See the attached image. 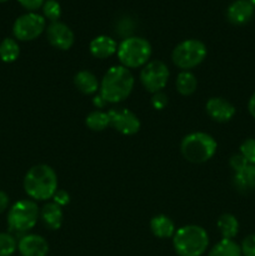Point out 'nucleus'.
<instances>
[{"mask_svg": "<svg viewBox=\"0 0 255 256\" xmlns=\"http://www.w3.org/2000/svg\"><path fill=\"white\" fill-rule=\"evenodd\" d=\"M134 76L128 68L115 65L108 69L100 82L99 94L110 104L124 102L134 89Z\"/></svg>", "mask_w": 255, "mask_h": 256, "instance_id": "obj_1", "label": "nucleus"}, {"mask_svg": "<svg viewBox=\"0 0 255 256\" xmlns=\"http://www.w3.org/2000/svg\"><path fill=\"white\" fill-rule=\"evenodd\" d=\"M24 190L32 200L36 202L52 199L58 190L56 172L49 165H34L25 174Z\"/></svg>", "mask_w": 255, "mask_h": 256, "instance_id": "obj_2", "label": "nucleus"}, {"mask_svg": "<svg viewBox=\"0 0 255 256\" xmlns=\"http://www.w3.org/2000/svg\"><path fill=\"white\" fill-rule=\"evenodd\" d=\"M172 246L179 256H202L209 246V235L199 225H185L175 232Z\"/></svg>", "mask_w": 255, "mask_h": 256, "instance_id": "obj_3", "label": "nucleus"}, {"mask_svg": "<svg viewBox=\"0 0 255 256\" xmlns=\"http://www.w3.org/2000/svg\"><path fill=\"white\" fill-rule=\"evenodd\" d=\"M218 149L214 138L208 132H195L184 136L180 144L182 154L192 164H202L212 159Z\"/></svg>", "mask_w": 255, "mask_h": 256, "instance_id": "obj_4", "label": "nucleus"}, {"mask_svg": "<svg viewBox=\"0 0 255 256\" xmlns=\"http://www.w3.org/2000/svg\"><path fill=\"white\" fill-rule=\"evenodd\" d=\"M152 45L140 36H128L118 45V59L128 69L144 66L152 56Z\"/></svg>", "mask_w": 255, "mask_h": 256, "instance_id": "obj_5", "label": "nucleus"}, {"mask_svg": "<svg viewBox=\"0 0 255 256\" xmlns=\"http://www.w3.org/2000/svg\"><path fill=\"white\" fill-rule=\"evenodd\" d=\"M39 208L32 200H19L8 212V226L16 234H25L36 225L39 219Z\"/></svg>", "mask_w": 255, "mask_h": 256, "instance_id": "obj_6", "label": "nucleus"}, {"mask_svg": "<svg viewBox=\"0 0 255 256\" xmlns=\"http://www.w3.org/2000/svg\"><path fill=\"white\" fill-rule=\"evenodd\" d=\"M208 49L204 42L198 39H188L174 48L172 59L175 66L189 72L190 69L202 64Z\"/></svg>", "mask_w": 255, "mask_h": 256, "instance_id": "obj_7", "label": "nucleus"}, {"mask_svg": "<svg viewBox=\"0 0 255 256\" xmlns=\"http://www.w3.org/2000/svg\"><path fill=\"white\" fill-rule=\"evenodd\" d=\"M46 30V20L42 15L29 12L18 18L12 25V34L20 42H32Z\"/></svg>", "mask_w": 255, "mask_h": 256, "instance_id": "obj_8", "label": "nucleus"}, {"mask_svg": "<svg viewBox=\"0 0 255 256\" xmlns=\"http://www.w3.org/2000/svg\"><path fill=\"white\" fill-rule=\"evenodd\" d=\"M169 69L162 60H152L140 72V82L145 90L152 94L162 92L169 82Z\"/></svg>", "mask_w": 255, "mask_h": 256, "instance_id": "obj_9", "label": "nucleus"}, {"mask_svg": "<svg viewBox=\"0 0 255 256\" xmlns=\"http://www.w3.org/2000/svg\"><path fill=\"white\" fill-rule=\"evenodd\" d=\"M110 126L122 135H135L140 130V120L129 109H112L108 112Z\"/></svg>", "mask_w": 255, "mask_h": 256, "instance_id": "obj_10", "label": "nucleus"}, {"mask_svg": "<svg viewBox=\"0 0 255 256\" xmlns=\"http://www.w3.org/2000/svg\"><path fill=\"white\" fill-rule=\"evenodd\" d=\"M48 42L55 48L65 52L74 45L75 36L72 30L62 22H50L46 28Z\"/></svg>", "mask_w": 255, "mask_h": 256, "instance_id": "obj_11", "label": "nucleus"}, {"mask_svg": "<svg viewBox=\"0 0 255 256\" xmlns=\"http://www.w3.org/2000/svg\"><path fill=\"white\" fill-rule=\"evenodd\" d=\"M208 115L212 118L214 122H228L235 116V106L224 98L215 96L210 98L205 104Z\"/></svg>", "mask_w": 255, "mask_h": 256, "instance_id": "obj_12", "label": "nucleus"}, {"mask_svg": "<svg viewBox=\"0 0 255 256\" xmlns=\"http://www.w3.org/2000/svg\"><path fill=\"white\" fill-rule=\"evenodd\" d=\"M18 250L22 256H46L49 244L42 235L26 234L18 242Z\"/></svg>", "mask_w": 255, "mask_h": 256, "instance_id": "obj_13", "label": "nucleus"}, {"mask_svg": "<svg viewBox=\"0 0 255 256\" xmlns=\"http://www.w3.org/2000/svg\"><path fill=\"white\" fill-rule=\"evenodd\" d=\"M255 8L249 0H235L226 10V18L232 25H245L254 16Z\"/></svg>", "mask_w": 255, "mask_h": 256, "instance_id": "obj_14", "label": "nucleus"}, {"mask_svg": "<svg viewBox=\"0 0 255 256\" xmlns=\"http://www.w3.org/2000/svg\"><path fill=\"white\" fill-rule=\"evenodd\" d=\"M90 54L96 59H108L116 54L118 42L108 35H99L89 44Z\"/></svg>", "mask_w": 255, "mask_h": 256, "instance_id": "obj_15", "label": "nucleus"}, {"mask_svg": "<svg viewBox=\"0 0 255 256\" xmlns=\"http://www.w3.org/2000/svg\"><path fill=\"white\" fill-rule=\"evenodd\" d=\"M232 184L240 192H249L255 190V165L248 164L242 170L235 172Z\"/></svg>", "mask_w": 255, "mask_h": 256, "instance_id": "obj_16", "label": "nucleus"}, {"mask_svg": "<svg viewBox=\"0 0 255 256\" xmlns=\"http://www.w3.org/2000/svg\"><path fill=\"white\" fill-rule=\"evenodd\" d=\"M40 216H42L45 226L50 230H59L62 225V220H64L62 206L55 204L54 202H48L42 206Z\"/></svg>", "mask_w": 255, "mask_h": 256, "instance_id": "obj_17", "label": "nucleus"}, {"mask_svg": "<svg viewBox=\"0 0 255 256\" xmlns=\"http://www.w3.org/2000/svg\"><path fill=\"white\" fill-rule=\"evenodd\" d=\"M150 230H152V235L159 239H169V238L174 236L175 232H176L174 222L164 214L155 215L150 220Z\"/></svg>", "mask_w": 255, "mask_h": 256, "instance_id": "obj_18", "label": "nucleus"}, {"mask_svg": "<svg viewBox=\"0 0 255 256\" xmlns=\"http://www.w3.org/2000/svg\"><path fill=\"white\" fill-rule=\"evenodd\" d=\"M74 85L80 92L85 95L95 94L100 88V82H98L96 76L88 70H80L75 74Z\"/></svg>", "mask_w": 255, "mask_h": 256, "instance_id": "obj_19", "label": "nucleus"}, {"mask_svg": "<svg viewBox=\"0 0 255 256\" xmlns=\"http://www.w3.org/2000/svg\"><path fill=\"white\" fill-rule=\"evenodd\" d=\"M176 90L182 96H190L194 94L198 89V80L192 72L188 70H182L178 74L176 80H175Z\"/></svg>", "mask_w": 255, "mask_h": 256, "instance_id": "obj_20", "label": "nucleus"}, {"mask_svg": "<svg viewBox=\"0 0 255 256\" xmlns=\"http://www.w3.org/2000/svg\"><path fill=\"white\" fill-rule=\"evenodd\" d=\"M216 225L222 239L234 240L239 232V222L232 214H222L218 219Z\"/></svg>", "mask_w": 255, "mask_h": 256, "instance_id": "obj_21", "label": "nucleus"}, {"mask_svg": "<svg viewBox=\"0 0 255 256\" xmlns=\"http://www.w3.org/2000/svg\"><path fill=\"white\" fill-rule=\"evenodd\" d=\"M208 256H242L238 242L230 239H222L210 249Z\"/></svg>", "mask_w": 255, "mask_h": 256, "instance_id": "obj_22", "label": "nucleus"}, {"mask_svg": "<svg viewBox=\"0 0 255 256\" xmlns=\"http://www.w3.org/2000/svg\"><path fill=\"white\" fill-rule=\"evenodd\" d=\"M85 125L92 132H104L108 126H110V118L108 112L94 110L85 118Z\"/></svg>", "mask_w": 255, "mask_h": 256, "instance_id": "obj_23", "label": "nucleus"}, {"mask_svg": "<svg viewBox=\"0 0 255 256\" xmlns=\"http://www.w3.org/2000/svg\"><path fill=\"white\" fill-rule=\"evenodd\" d=\"M20 55V46L12 38H5L0 42V59L4 62H14Z\"/></svg>", "mask_w": 255, "mask_h": 256, "instance_id": "obj_24", "label": "nucleus"}, {"mask_svg": "<svg viewBox=\"0 0 255 256\" xmlns=\"http://www.w3.org/2000/svg\"><path fill=\"white\" fill-rule=\"evenodd\" d=\"M42 16L45 20H49L50 22H59L60 16H62V6H60L59 2L56 0H46L42 5Z\"/></svg>", "mask_w": 255, "mask_h": 256, "instance_id": "obj_25", "label": "nucleus"}, {"mask_svg": "<svg viewBox=\"0 0 255 256\" xmlns=\"http://www.w3.org/2000/svg\"><path fill=\"white\" fill-rule=\"evenodd\" d=\"M18 242L9 232H0V256H12L16 252Z\"/></svg>", "mask_w": 255, "mask_h": 256, "instance_id": "obj_26", "label": "nucleus"}, {"mask_svg": "<svg viewBox=\"0 0 255 256\" xmlns=\"http://www.w3.org/2000/svg\"><path fill=\"white\" fill-rule=\"evenodd\" d=\"M249 164L255 165V139L249 138L240 145V152Z\"/></svg>", "mask_w": 255, "mask_h": 256, "instance_id": "obj_27", "label": "nucleus"}, {"mask_svg": "<svg viewBox=\"0 0 255 256\" xmlns=\"http://www.w3.org/2000/svg\"><path fill=\"white\" fill-rule=\"evenodd\" d=\"M240 249H242V256H255V234L248 235L242 240Z\"/></svg>", "mask_w": 255, "mask_h": 256, "instance_id": "obj_28", "label": "nucleus"}, {"mask_svg": "<svg viewBox=\"0 0 255 256\" xmlns=\"http://www.w3.org/2000/svg\"><path fill=\"white\" fill-rule=\"evenodd\" d=\"M152 105L156 110L165 109L168 105V96L162 92H155V94H152Z\"/></svg>", "mask_w": 255, "mask_h": 256, "instance_id": "obj_29", "label": "nucleus"}, {"mask_svg": "<svg viewBox=\"0 0 255 256\" xmlns=\"http://www.w3.org/2000/svg\"><path fill=\"white\" fill-rule=\"evenodd\" d=\"M52 200H54L55 204H58L59 206H65L70 202V194L66 192V190L58 189L56 192L52 196Z\"/></svg>", "mask_w": 255, "mask_h": 256, "instance_id": "obj_30", "label": "nucleus"}, {"mask_svg": "<svg viewBox=\"0 0 255 256\" xmlns=\"http://www.w3.org/2000/svg\"><path fill=\"white\" fill-rule=\"evenodd\" d=\"M230 166H232V169L235 172H239V170H242V168L246 166L249 162H246V160L244 159V156H242V154H235L232 155V158H230Z\"/></svg>", "mask_w": 255, "mask_h": 256, "instance_id": "obj_31", "label": "nucleus"}, {"mask_svg": "<svg viewBox=\"0 0 255 256\" xmlns=\"http://www.w3.org/2000/svg\"><path fill=\"white\" fill-rule=\"evenodd\" d=\"M18 2H19V4L22 8H25L29 12H35V10L42 8V5H44L46 0H18Z\"/></svg>", "mask_w": 255, "mask_h": 256, "instance_id": "obj_32", "label": "nucleus"}, {"mask_svg": "<svg viewBox=\"0 0 255 256\" xmlns=\"http://www.w3.org/2000/svg\"><path fill=\"white\" fill-rule=\"evenodd\" d=\"M9 195L6 194L5 192H2V190H0V214L2 212H4L5 210L8 209V206H9Z\"/></svg>", "mask_w": 255, "mask_h": 256, "instance_id": "obj_33", "label": "nucleus"}, {"mask_svg": "<svg viewBox=\"0 0 255 256\" xmlns=\"http://www.w3.org/2000/svg\"><path fill=\"white\" fill-rule=\"evenodd\" d=\"M92 104H94L95 106L98 108V109H102V108L105 106V104H106V102H105V100L102 99V95L98 94V95H95L94 98H92Z\"/></svg>", "mask_w": 255, "mask_h": 256, "instance_id": "obj_34", "label": "nucleus"}, {"mask_svg": "<svg viewBox=\"0 0 255 256\" xmlns=\"http://www.w3.org/2000/svg\"><path fill=\"white\" fill-rule=\"evenodd\" d=\"M248 110H249V114L255 119V92L254 94L250 96L249 102H248Z\"/></svg>", "mask_w": 255, "mask_h": 256, "instance_id": "obj_35", "label": "nucleus"}, {"mask_svg": "<svg viewBox=\"0 0 255 256\" xmlns=\"http://www.w3.org/2000/svg\"><path fill=\"white\" fill-rule=\"evenodd\" d=\"M249 2H252V6H254V8H255V0H249Z\"/></svg>", "mask_w": 255, "mask_h": 256, "instance_id": "obj_36", "label": "nucleus"}, {"mask_svg": "<svg viewBox=\"0 0 255 256\" xmlns=\"http://www.w3.org/2000/svg\"><path fill=\"white\" fill-rule=\"evenodd\" d=\"M8 2V0H0V2Z\"/></svg>", "mask_w": 255, "mask_h": 256, "instance_id": "obj_37", "label": "nucleus"}]
</instances>
